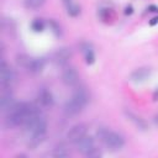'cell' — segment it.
Here are the masks:
<instances>
[{
  "mask_svg": "<svg viewBox=\"0 0 158 158\" xmlns=\"http://www.w3.org/2000/svg\"><path fill=\"white\" fill-rule=\"evenodd\" d=\"M26 130L30 133V141L34 146H37L38 143H41L46 131H47V122L43 117L38 114L31 116L30 119H27V121L25 122Z\"/></svg>",
  "mask_w": 158,
  "mask_h": 158,
  "instance_id": "obj_1",
  "label": "cell"
},
{
  "mask_svg": "<svg viewBox=\"0 0 158 158\" xmlns=\"http://www.w3.org/2000/svg\"><path fill=\"white\" fill-rule=\"evenodd\" d=\"M99 140L103 142L108 148H110L112 151H119L124 147L125 144V140L124 137L117 133L115 131H111L109 129H105V127H101L99 129L98 132H96Z\"/></svg>",
  "mask_w": 158,
  "mask_h": 158,
  "instance_id": "obj_2",
  "label": "cell"
},
{
  "mask_svg": "<svg viewBox=\"0 0 158 158\" xmlns=\"http://www.w3.org/2000/svg\"><path fill=\"white\" fill-rule=\"evenodd\" d=\"M78 151H80L83 154L88 157H100L101 153L95 147V142L90 136H84L77 142Z\"/></svg>",
  "mask_w": 158,
  "mask_h": 158,
  "instance_id": "obj_3",
  "label": "cell"
},
{
  "mask_svg": "<svg viewBox=\"0 0 158 158\" xmlns=\"http://www.w3.org/2000/svg\"><path fill=\"white\" fill-rule=\"evenodd\" d=\"M19 63L31 73H40L43 69V61L38 58H28L26 56L19 57Z\"/></svg>",
  "mask_w": 158,
  "mask_h": 158,
  "instance_id": "obj_4",
  "label": "cell"
},
{
  "mask_svg": "<svg viewBox=\"0 0 158 158\" xmlns=\"http://www.w3.org/2000/svg\"><path fill=\"white\" fill-rule=\"evenodd\" d=\"M0 82H1V85L4 88L10 87L15 82L14 70L10 68V67H7L6 63L4 62V61H1V64H0Z\"/></svg>",
  "mask_w": 158,
  "mask_h": 158,
  "instance_id": "obj_5",
  "label": "cell"
},
{
  "mask_svg": "<svg viewBox=\"0 0 158 158\" xmlns=\"http://www.w3.org/2000/svg\"><path fill=\"white\" fill-rule=\"evenodd\" d=\"M85 133H87V126L84 124H78V125H74V126L68 131L67 138H68L70 142L77 143L80 138L85 136Z\"/></svg>",
  "mask_w": 158,
  "mask_h": 158,
  "instance_id": "obj_6",
  "label": "cell"
},
{
  "mask_svg": "<svg viewBox=\"0 0 158 158\" xmlns=\"http://www.w3.org/2000/svg\"><path fill=\"white\" fill-rule=\"evenodd\" d=\"M62 80L66 85H77L79 82V74L74 68L68 67L63 70L62 73Z\"/></svg>",
  "mask_w": 158,
  "mask_h": 158,
  "instance_id": "obj_7",
  "label": "cell"
},
{
  "mask_svg": "<svg viewBox=\"0 0 158 158\" xmlns=\"http://www.w3.org/2000/svg\"><path fill=\"white\" fill-rule=\"evenodd\" d=\"M37 98H38V101H40V104H41L43 108H52L53 106V103H55L53 95L46 88L40 89L38 94H37Z\"/></svg>",
  "mask_w": 158,
  "mask_h": 158,
  "instance_id": "obj_8",
  "label": "cell"
},
{
  "mask_svg": "<svg viewBox=\"0 0 158 158\" xmlns=\"http://www.w3.org/2000/svg\"><path fill=\"white\" fill-rule=\"evenodd\" d=\"M83 108H84L83 105H80V104L78 103L77 100H74L73 98H70L68 101L66 103V105H64V111H66L67 115L74 116V115H78V114L82 111Z\"/></svg>",
  "mask_w": 158,
  "mask_h": 158,
  "instance_id": "obj_9",
  "label": "cell"
},
{
  "mask_svg": "<svg viewBox=\"0 0 158 158\" xmlns=\"http://www.w3.org/2000/svg\"><path fill=\"white\" fill-rule=\"evenodd\" d=\"M70 56H72V53L68 48H61L55 53L53 59L57 64H66L70 59Z\"/></svg>",
  "mask_w": 158,
  "mask_h": 158,
  "instance_id": "obj_10",
  "label": "cell"
},
{
  "mask_svg": "<svg viewBox=\"0 0 158 158\" xmlns=\"http://www.w3.org/2000/svg\"><path fill=\"white\" fill-rule=\"evenodd\" d=\"M80 48H82V52L85 58V62L88 64H93L95 61V55H94V49L91 47V45L88 42H84L80 45Z\"/></svg>",
  "mask_w": 158,
  "mask_h": 158,
  "instance_id": "obj_11",
  "label": "cell"
},
{
  "mask_svg": "<svg viewBox=\"0 0 158 158\" xmlns=\"http://www.w3.org/2000/svg\"><path fill=\"white\" fill-rule=\"evenodd\" d=\"M151 74V70L148 68H138L132 72L131 80L132 82H144Z\"/></svg>",
  "mask_w": 158,
  "mask_h": 158,
  "instance_id": "obj_12",
  "label": "cell"
},
{
  "mask_svg": "<svg viewBox=\"0 0 158 158\" xmlns=\"http://www.w3.org/2000/svg\"><path fill=\"white\" fill-rule=\"evenodd\" d=\"M72 98H73L74 100H77V101L80 104V105H83V106H85V105L88 104V101H89V94H88V91L84 89V88H78V89H76V91L73 93Z\"/></svg>",
  "mask_w": 158,
  "mask_h": 158,
  "instance_id": "obj_13",
  "label": "cell"
},
{
  "mask_svg": "<svg viewBox=\"0 0 158 158\" xmlns=\"http://www.w3.org/2000/svg\"><path fill=\"white\" fill-rule=\"evenodd\" d=\"M0 104H1V110L3 111H7L13 105H14V98L13 94L10 91L4 90L3 94H1V99H0Z\"/></svg>",
  "mask_w": 158,
  "mask_h": 158,
  "instance_id": "obj_14",
  "label": "cell"
},
{
  "mask_svg": "<svg viewBox=\"0 0 158 158\" xmlns=\"http://www.w3.org/2000/svg\"><path fill=\"white\" fill-rule=\"evenodd\" d=\"M63 4H64L66 10H67V13H68L69 16L76 17V16L79 15V13H80V7H79V5L77 4L74 0H63Z\"/></svg>",
  "mask_w": 158,
  "mask_h": 158,
  "instance_id": "obj_15",
  "label": "cell"
},
{
  "mask_svg": "<svg viewBox=\"0 0 158 158\" xmlns=\"http://www.w3.org/2000/svg\"><path fill=\"white\" fill-rule=\"evenodd\" d=\"M126 116L129 117V120L130 121H132L133 124H135V126L137 127L138 130H146L147 129V124L144 122L143 119H141L140 116H137V115H135V114H132V112H126Z\"/></svg>",
  "mask_w": 158,
  "mask_h": 158,
  "instance_id": "obj_16",
  "label": "cell"
},
{
  "mask_svg": "<svg viewBox=\"0 0 158 158\" xmlns=\"http://www.w3.org/2000/svg\"><path fill=\"white\" fill-rule=\"evenodd\" d=\"M52 156L56 158H66L69 156V152L64 148V147H57L53 150L52 152Z\"/></svg>",
  "mask_w": 158,
  "mask_h": 158,
  "instance_id": "obj_17",
  "label": "cell"
},
{
  "mask_svg": "<svg viewBox=\"0 0 158 158\" xmlns=\"http://www.w3.org/2000/svg\"><path fill=\"white\" fill-rule=\"evenodd\" d=\"M45 0H26V5L31 9H37L43 5Z\"/></svg>",
  "mask_w": 158,
  "mask_h": 158,
  "instance_id": "obj_18",
  "label": "cell"
},
{
  "mask_svg": "<svg viewBox=\"0 0 158 158\" xmlns=\"http://www.w3.org/2000/svg\"><path fill=\"white\" fill-rule=\"evenodd\" d=\"M43 27H45V25H43L42 20H40V19H36V20L32 22V30L36 31V32H41V31H43Z\"/></svg>",
  "mask_w": 158,
  "mask_h": 158,
  "instance_id": "obj_19",
  "label": "cell"
},
{
  "mask_svg": "<svg viewBox=\"0 0 158 158\" xmlns=\"http://www.w3.org/2000/svg\"><path fill=\"white\" fill-rule=\"evenodd\" d=\"M126 14H132V6H127L126 7Z\"/></svg>",
  "mask_w": 158,
  "mask_h": 158,
  "instance_id": "obj_20",
  "label": "cell"
},
{
  "mask_svg": "<svg viewBox=\"0 0 158 158\" xmlns=\"http://www.w3.org/2000/svg\"><path fill=\"white\" fill-rule=\"evenodd\" d=\"M158 22V17H154V19H152V21L150 22L151 25H154V24H157Z\"/></svg>",
  "mask_w": 158,
  "mask_h": 158,
  "instance_id": "obj_21",
  "label": "cell"
},
{
  "mask_svg": "<svg viewBox=\"0 0 158 158\" xmlns=\"http://www.w3.org/2000/svg\"><path fill=\"white\" fill-rule=\"evenodd\" d=\"M154 100H158V88H157V90H156V93H154Z\"/></svg>",
  "mask_w": 158,
  "mask_h": 158,
  "instance_id": "obj_22",
  "label": "cell"
},
{
  "mask_svg": "<svg viewBox=\"0 0 158 158\" xmlns=\"http://www.w3.org/2000/svg\"><path fill=\"white\" fill-rule=\"evenodd\" d=\"M150 9H151V11H156V6H151Z\"/></svg>",
  "mask_w": 158,
  "mask_h": 158,
  "instance_id": "obj_23",
  "label": "cell"
},
{
  "mask_svg": "<svg viewBox=\"0 0 158 158\" xmlns=\"http://www.w3.org/2000/svg\"><path fill=\"white\" fill-rule=\"evenodd\" d=\"M156 122H158V115L156 116Z\"/></svg>",
  "mask_w": 158,
  "mask_h": 158,
  "instance_id": "obj_24",
  "label": "cell"
}]
</instances>
